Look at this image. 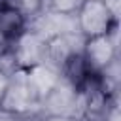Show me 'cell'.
<instances>
[{
    "mask_svg": "<svg viewBox=\"0 0 121 121\" xmlns=\"http://www.w3.org/2000/svg\"><path fill=\"white\" fill-rule=\"evenodd\" d=\"M0 108L9 110L13 113H21V115L40 113V102L32 95V91L26 83V70L19 68L9 76L8 87H6L4 96L0 100Z\"/></svg>",
    "mask_w": 121,
    "mask_h": 121,
    "instance_id": "6da1fadb",
    "label": "cell"
},
{
    "mask_svg": "<svg viewBox=\"0 0 121 121\" xmlns=\"http://www.w3.org/2000/svg\"><path fill=\"white\" fill-rule=\"evenodd\" d=\"M40 113L43 117H78L79 119V91L60 78V81L42 98Z\"/></svg>",
    "mask_w": 121,
    "mask_h": 121,
    "instance_id": "7a4b0ae2",
    "label": "cell"
},
{
    "mask_svg": "<svg viewBox=\"0 0 121 121\" xmlns=\"http://www.w3.org/2000/svg\"><path fill=\"white\" fill-rule=\"evenodd\" d=\"M9 51L15 59L17 68L21 70H28L32 66L47 62V40L28 28L9 43Z\"/></svg>",
    "mask_w": 121,
    "mask_h": 121,
    "instance_id": "3957f363",
    "label": "cell"
},
{
    "mask_svg": "<svg viewBox=\"0 0 121 121\" xmlns=\"http://www.w3.org/2000/svg\"><path fill=\"white\" fill-rule=\"evenodd\" d=\"M76 19H78L79 32L85 38L104 36L110 30V26L113 23H117L110 15V11L104 6V2H98V0H83L81 8L76 13Z\"/></svg>",
    "mask_w": 121,
    "mask_h": 121,
    "instance_id": "277c9868",
    "label": "cell"
},
{
    "mask_svg": "<svg viewBox=\"0 0 121 121\" xmlns=\"http://www.w3.org/2000/svg\"><path fill=\"white\" fill-rule=\"evenodd\" d=\"M28 30L36 32L38 36H42L43 40H53L60 34H68V32H79L78 28V19L76 15H64V13H55L49 9H43L42 13H38L36 17H32L26 25Z\"/></svg>",
    "mask_w": 121,
    "mask_h": 121,
    "instance_id": "5b68a950",
    "label": "cell"
},
{
    "mask_svg": "<svg viewBox=\"0 0 121 121\" xmlns=\"http://www.w3.org/2000/svg\"><path fill=\"white\" fill-rule=\"evenodd\" d=\"M85 40L87 38L81 32H68V34H60V36L49 40L47 42V62L60 70V66L70 57L83 53Z\"/></svg>",
    "mask_w": 121,
    "mask_h": 121,
    "instance_id": "8992f818",
    "label": "cell"
},
{
    "mask_svg": "<svg viewBox=\"0 0 121 121\" xmlns=\"http://www.w3.org/2000/svg\"><path fill=\"white\" fill-rule=\"evenodd\" d=\"M119 57V49L110 42V38L104 36H95V38H87L85 45H83V59L87 68L93 74H98L100 70H104L113 59Z\"/></svg>",
    "mask_w": 121,
    "mask_h": 121,
    "instance_id": "52a82bcc",
    "label": "cell"
},
{
    "mask_svg": "<svg viewBox=\"0 0 121 121\" xmlns=\"http://www.w3.org/2000/svg\"><path fill=\"white\" fill-rule=\"evenodd\" d=\"M60 81V72L59 68L51 66L49 62L32 66L26 70V83L32 91V95L38 98V102H42V98Z\"/></svg>",
    "mask_w": 121,
    "mask_h": 121,
    "instance_id": "ba28073f",
    "label": "cell"
},
{
    "mask_svg": "<svg viewBox=\"0 0 121 121\" xmlns=\"http://www.w3.org/2000/svg\"><path fill=\"white\" fill-rule=\"evenodd\" d=\"M28 21L9 4H0V30L4 38L11 43L17 36H21L26 30Z\"/></svg>",
    "mask_w": 121,
    "mask_h": 121,
    "instance_id": "9c48e42d",
    "label": "cell"
},
{
    "mask_svg": "<svg viewBox=\"0 0 121 121\" xmlns=\"http://www.w3.org/2000/svg\"><path fill=\"white\" fill-rule=\"evenodd\" d=\"M60 78L62 79H66L68 83H72L76 89H79L89 78H91V70L87 68V64H85V59H83V53L81 55H74V57H70L62 66H60Z\"/></svg>",
    "mask_w": 121,
    "mask_h": 121,
    "instance_id": "30bf717a",
    "label": "cell"
},
{
    "mask_svg": "<svg viewBox=\"0 0 121 121\" xmlns=\"http://www.w3.org/2000/svg\"><path fill=\"white\" fill-rule=\"evenodd\" d=\"M8 4L13 6L26 21H30L45 9V0H8Z\"/></svg>",
    "mask_w": 121,
    "mask_h": 121,
    "instance_id": "8fae6325",
    "label": "cell"
},
{
    "mask_svg": "<svg viewBox=\"0 0 121 121\" xmlns=\"http://www.w3.org/2000/svg\"><path fill=\"white\" fill-rule=\"evenodd\" d=\"M83 0H45V9L64 15H76Z\"/></svg>",
    "mask_w": 121,
    "mask_h": 121,
    "instance_id": "7c38bea8",
    "label": "cell"
},
{
    "mask_svg": "<svg viewBox=\"0 0 121 121\" xmlns=\"http://www.w3.org/2000/svg\"><path fill=\"white\" fill-rule=\"evenodd\" d=\"M32 115H21V113H13L9 110L0 108V121H28Z\"/></svg>",
    "mask_w": 121,
    "mask_h": 121,
    "instance_id": "4fadbf2b",
    "label": "cell"
},
{
    "mask_svg": "<svg viewBox=\"0 0 121 121\" xmlns=\"http://www.w3.org/2000/svg\"><path fill=\"white\" fill-rule=\"evenodd\" d=\"M104 6L108 8L110 15L113 17V21L119 23V15H121V0H104Z\"/></svg>",
    "mask_w": 121,
    "mask_h": 121,
    "instance_id": "5bb4252c",
    "label": "cell"
},
{
    "mask_svg": "<svg viewBox=\"0 0 121 121\" xmlns=\"http://www.w3.org/2000/svg\"><path fill=\"white\" fill-rule=\"evenodd\" d=\"M8 79H9V76H8V74H4V72L0 70V100H2L4 91H6V87H8Z\"/></svg>",
    "mask_w": 121,
    "mask_h": 121,
    "instance_id": "9a60e30c",
    "label": "cell"
},
{
    "mask_svg": "<svg viewBox=\"0 0 121 121\" xmlns=\"http://www.w3.org/2000/svg\"><path fill=\"white\" fill-rule=\"evenodd\" d=\"M43 121H85L78 117H43Z\"/></svg>",
    "mask_w": 121,
    "mask_h": 121,
    "instance_id": "2e32d148",
    "label": "cell"
},
{
    "mask_svg": "<svg viewBox=\"0 0 121 121\" xmlns=\"http://www.w3.org/2000/svg\"><path fill=\"white\" fill-rule=\"evenodd\" d=\"M8 47H9V42L4 38V34H2V30H0V53H2V51H6Z\"/></svg>",
    "mask_w": 121,
    "mask_h": 121,
    "instance_id": "e0dca14e",
    "label": "cell"
},
{
    "mask_svg": "<svg viewBox=\"0 0 121 121\" xmlns=\"http://www.w3.org/2000/svg\"><path fill=\"white\" fill-rule=\"evenodd\" d=\"M28 121H43V115H42V113H36V115H32Z\"/></svg>",
    "mask_w": 121,
    "mask_h": 121,
    "instance_id": "ac0fdd59",
    "label": "cell"
},
{
    "mask_svg": "<svg viewBox=\"0 0 121 121\" xmlns=\"http://www.w3.org/2000/svg\"><path fill=\"white\" fill-rule=\"evenodd\" d=\"M0 4H8V0H0Z\"/></svg>",
    "mask_w": 121,
    "mask_h": 121,
    "instance_id": "d6986e66",
    "label": "cell"
},
{
    "mask_svg": "<svg viewBox=\"0 0 121 121\" xmlns=\"http://www.w3.org/2000/svg\"><path fill=\"white\" fill-rule=\"evenodd\" d=\"M98 2H104V0H98Z\"/></svg>",
    "mask_w": 121,
    "mask_h": 121,
    "instance_id": "ffe728a7",
    "label": "cell"
}]
</instances>
